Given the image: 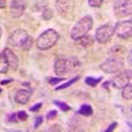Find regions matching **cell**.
<instances>
[{
    "instance_id": "obj_1",
    "label": "cell",
    "mask_w": 132,
    "mask_h": 132,
    "mask_svg": "<svg viewBox=\"0 0 132 132\" xmlns=\"http://www.w3.org/2000/svg\"><path fill=\"white\" fill-rule=\"evenodd\" d=\"M8 42L15 48H21L24 50L30 49V46L33 45V38L28 35V32L24 29H16L9 35Z\"/></svg>"
},
{
    "instance_id": "obj_2",
    "label": "cell",
    "mask_w": 132,
    "mask_h": 132,
    "mask_svg": "<svg viewBox=\"0 0 132 132\" xmlns=\"http://www.w3.org/2000/svg\"><path fill=\"white\" fill-rule=\"evenodd\" d=\"M81 66V62L78 58L75 57H65V58H60L54 63V73L60 77H63L69 73L75 71Z\"/></svg>"
},
{
    "instance_id": "obj_3",
    "label": "cell",
    "mask_w": 132,
    "mask_h": 132,
    "mask_svg": "<svg viewBox=\"0 0 132 132\" xmlns=\"http://www.w3.org/2000/svg\"><path fill=\"white\" fill-rule=\"evenodd\" d=\"M58 37H60L58 33L54 29H48L45 32H42V35L38 36V38L36 40V46L40 50H48L57 44Z\"/></svg>"
},
{
    "instance_id": "obj_4",
    "label": "cell",
    "mask_w": 132,
    "mask_h": 132,
    "mask_svg": "<svg viewBox=\"0 0 132 132\" xmlns=\"http://www.w3.org/2000/svg\"><path fill=\"white\" fill-rule=\"evenodd\" d=\"M91 28H93V19L90 16H85L73 27L71 33H70V37L73 40H75V41H78L81 37L87 35V32H89Z\"/></svg>"
},
{
    "instance_id": "obj_5",
    "label": "cell",
    "mask_w": 132,
    "mask_h": 132,
    "mask_svg": "<svg viewBox=\"0 0 132 132\" xmlns=\"http://www.w3.org/2000/svg\"><path fill=\"white\" fill-rule=\"evenodd\" d=\"M123 66H124V61L120 57H110L101 65V69L108 74H115V73L122 71Z\"/></svg>"
},
{
    "instance_id": "obj_6",
    "label": "cell",
    "mask_w": 132,
    "mask_h": 132,
    "mask_svg": "<svg viewBox=\"0 0 132 132\" xmlns=\"http://www.w3.org/2000/svg\"><path fill=\"white\" fill-rule=\"evenodd\" d=\"M114 12L119 17L129 16L132 12L131 0H115L114 2Z\"/></svg>"
},
{
    "instance_id": "obj_7",
    "label": "cell",
    "mask_w": 132,
    "mask_h": 132,
    "mask_svg": "<svg viewBox=\"0 0 132 132\" xmlns=\"http://www.w3.org/2000/svg\"><path fill=\"white\" fill-rule=\"evenodd\" d=\"M112 35H114V27L107 24V25H102L101 28H98V30L95 33V38H96L98 42L106 44L111 40Z\"/></svg>"
},
{
    "instance_id": "obj_8",
    "label": "cell",
    "mask_w": 132,
    "mask_h": 132,
    "mask_svg": "<svg viewBox=\"0 0 132 132\" xmlns=\"http://www.w3.org/2000/svg\"><path fill=\"white\" fill-rule=\"evenodd\" d=\"M114 33H116V36H119L120 38H129L131 35H132V23H131V20L118 23L116 27H114Z\"/></svg>"
},
{
    "instance_id": "obj_9",
    "label": "cell",
    "mask_w": 132,
    "mask_h": 132,
    "mask_svg": "<svg viewBox=\"0 0 132 132\" xmlns=\"http://www.w3.org/2000/svg\"><path fill=\"white\" fill-rule=\"evenodd\" d=\"M129 81H131V70H127V71H122L120 74H116L110 81V85H112L116 89H123L127 83H129Z\"/></svg>"
},
{
    "instance_id": "obj_10",
    "label": "cell",
    "mask_w": 132,
    "mask_h": 132,
    "mask_svg": "<svg viewBox=\"0 0 132 132\" xmlns=\"http://www.w3.org/2000/svg\"><path fill=\"white\" fill-rule=\"evenodd\" d=\"M25 8H27L25 0H11V3H9V13H11L12 17H20V16H23Z\"/></svg>"
},
{
    "instance_id": "obj_11",
    "label": "cell",
    "mask_w": 132,
    "mask_h": 132,
    "mask_svg": "<svg viewBox=\"0 0 132 132\" xmlns=\"http://www.w3.org/2000/svg\"><path fill=\"white\" fill-rule=\"evenodd\" d=\"M30 95H32L30 89H20V90L16 91L15 101H16V103H19V104H25V103L29 102Z\"/></svg>"
},
{
    "instance_id": "obj_12",
    "label": "cell",
    "mask_w": 132,
    "mask_h": 132,
    "mask_svg": "<svg viewBox=\"0 0 132 132\" xmlns=\"http://www.w3.org/2000/svg\"><path fill=\"white\" fill-rule=\"evenodd\" d=\"M3 54H4L5 58H7V62L9 65V68L12 69V70L17 69V66H19V58L16 57V54L11 50L9 48H5L4 52H3Z\"/></svg>"
},
{
    "instance_id": "obj_13",
    "label": "cell",
    "mask_w": 132,
    "mask_h": 132,
    "mask_svg": "<svg viewBox=\"0 0 132 132\" xmlns=\"http://www.w3.org/2000/svg\"><path fill=\"white\" fill-rule=\"evenodd\" d=\"M56 8L60 15H65L70 9V0H57Z\"/></svg>"
},
{
    "instance_id": "obj_14",
    "label": "cell",
    "mask_w": 132,
    "mask_h": 132,
    "mask_svg": "<svg viewBox=\"0 0 132 132\" xmlns=\"http://www.w3.org/2000/svg\"><path fill=\"white\" fill-rule=\"evenodd\" d=\"M8 70H9V65L7 62V58L3 53H0V73L5 74Z\"/></svg>"
},
{
    "instance_id": "obj_15",
    "label": "cell",
    "mask_w": 132,
    "mask_h": 132,
    "mask_svg": "<svg viewBox=\"0 0 132 132\" xmlns=\"http://www.w3.org/2000/svg\"><path fill=\"white\" fill-rule=\"evenodd\" d=\"M122 95H123L124 99H127V101H129V99L132 98V86H131V83H127V85L123 87Z\"/></svg>"
},
{
    "instance_id": "obj_16",
    "label": "cell",
    "mask_w": 132,
    "mask_h": 132,
    "mask_svg": "<svg viewBox=\"0 0 132 132\" xmlns=\"http://www.w3.org/2000/svg\"><path fill=\"white\" fill-rule=\"evenodd\" d=\"M79 45L81 46H90V45H93V42H94V38L93 37H89V36H87V35H85L83 37H81L79 40Z\"/></svg>"
},
{
    "instance_id": "obj_17",
    "label": "cell",
    "mask_w": 132,
    "mask_h": 132,
    "mask_svg": "<svg viewBox=\"0 0 132 132\" xmlns=\"http://www.w3.org/2000/svg\"><path fill=\"white\" fill-rule=\"evenodd\" d=\"M81 115H85V116H91L93 115V107L90 104H83L81 108H79V111H78Z\"/></svg>"
},
{
    "instance_id": "obj_18",
    "label": "cell",
    "mask_w": 132,
    "mask_h": 132,
    "mask_svg": "<svg viewBox=\"0 0 132 132\" xmlns=\"http://www.w3.org/2000/svg\"><path fill=\"white\" fill-rule=\"evenodd\" d=\"M78 79H79V77H75V78H71L70 81H68L66 83H63V85H61V86H57V87H56V90H57V91H60V90H63V89H68V87H69L70 85H73L74 82H77Z\"/></svg>"
},
{
    "instance_id": "obj_19",
    "label": "cell",
    "mask_w": 132,
    "mask_h": 132,
    "mask_svg": "<svg viewBox=\"0 0 132 132\" xmlns=\"http://www.w3.org/2000/svg\"><path fill=\"white\" fill-rule=\"evenodd\" d=\"M102 81V78H93V77H87V78L85 79V82H86V85H89V86H91V87H94V86H96L99 82Z\"/></svg>"
},
{
    "instance_id": "obj_20",
    "label": "cell",
    "mask_w": 132,
    "mask_h": 132,
    "mask_svg": "<svg viewBox=\"0 0 132 132\" xmlns=\"http://www.w3.org/2000/svg\"><path fill=\"white\" fill-rule=\"evenodd\" d=\"M54 104H57L62 111H69L70 110V106H68L66 103H63V102H60V101H54Z\"/></svg>"
},
{
    "instance_id": "obj_21",
    "label": "cell",
    "mask_w": 132,
    "mask_h": 132,
    "mask_svg": "<svg viewBox=\"0 0 132 132\" xmlns=\"http://www.w3.org/2000/svg\"><path fill=\"white\" fill-rule=\"evenodd\" d=\"M89 4L94 8H99L103 4V0H89Z\"/></svg>"
},
{
    "instance_id": "obj_22",
    "label": "cell",
    "mask_w": 132,
    "mask_h": 132,
    "mask_svg": "<svg viewBox=\"0 0 132 132\" xmlns=\"http://www.w3.org/2000/svg\"><path fill=\"white\" fill-rule=\"evenodd\" d=\"M62 81H63L62 77H60V78H49V79H48V82H49L50 85H58V83H61Z\"/></svg>"
},
{
    "instance_id": "obj_23",
    "label": "cell",
    "mask_w": 132,
    "mask_h": 132,
    "mask_svg": "<svg viewBox=\"0 0 132 132\" xmlns=\"http://www.w3.org/2000/svg\"><path fill=\"white\" fill-rule=\"evenodd\" d=\"M56 116H57V111H56V110H50V111L46 114V119H49V120L54 119Z\"/></svg>"
},
{
    "instance_id": "obj_24",
    "label": "cell",
    "mask_w": 132,
    "mask_h": 132,
    "mask_svg": "<svg viewBox=\"0 0 132 132\" xmlns=\"http://www.w3.org/2000/svg\"><path fill=\"white\" fill-rule=\"evenodd\" d=\"M16 115H17V119H19V120H27V118H28L25 111H19Z\"/></svg>"
},
{
    "instance_id": "obj_25",
    "label": "cell",
    "mask_w": 132,
    "mask_h": 132,
    "mask_svg": "<svg viewBox=\"0 0 132 132\" xmlns=\"http://www.w3.org/2000/svg\"><path fill=\"white\" fill-rule=\"evenodd\" d=\"M17 115L16 114H11V115H8V118H7V122H11V123H15V122H17Z\"/></svg>"
},
{
    "instance_id": "obj_26",
    "label": "cell",
    "mask_w": 132,
    "mask_h": 132,
    "mask_svg": "<svg viewBox=\"0 0 132 132\" xmlns=\"http://www.w3.org/2000/svg\"><path fill=\"white\" fill-rule=\"evenodd\" d=\"M42 122H44V118H42V116H37L36 120H35V128L40 127V124H41Z\"/></svg>"
},
{
    "instance_id": "obj_27",
    "label": "cell",
    "mask_w": 132,
    "mask_h": 132,
    "mask_svg": "<svg viewBox=\"0 0 132 132\" xmlns=\"http://www.w3.org/2000/svg\"><path fill=\"white\" fill-rule=\"evenodd\" d=\"M41 107H42V103H37V104H35V106L30 107V111H32V112H37Z\"/></svg>"
},
{
    "instance_id": "obj_28",
    "label": "cell",
    "mask_w": 132,
    "mask_h": 132,
    "mask_svg": "<svg viewBox=\"0 0 132 132\" xmlns=\"http://www.w3.org/2000/svg\"><path fill=\"white\" fill-rule=\"evenodd\" d=\"M50 17H52V11H50V9H45V13H44V19L49 20Z\"/></svg>"
},
{
    "instance_id": "obj_29",
    "label": "cell",
    "mask_w": 132,
    "mask_h": 132,
    "mask_svg": "<svg viewBox=\"0 0 132 132\" xmlns=\"http://www.w3.org/2000/svg\"><path fill=\"white\" fill-rule=\"evenodd\" d=\"M116 127H118V124H116V123H111V124H110V127H108L106 131H107V132H110V131H114Z\"/></svg>"
},
{
    "instance_id": "obj_30",
    "label": "cell",
    "mask_w": 132,
    "mask_h": 132,
    "mask_svg": "<svg viewBox=\"0 0 132 132\" xmlns=\"http://www.w3.org/2000/svg\"><path fill=\"white\" fill-rule=\"evenodd\" d=\"M5 7V0H0V8H4Z\"/></svg>"
},
{
    "instance_id": "obj_31",
    "label": "cell",
    "mask_w": 132,
    "mask_h": 132,
    "mask_svg": "<svg viewBox=\"0 0 132 132\" xmlns=\"http://www.w3.org/2000/svg\"><path fill=\"white\" fill-rule=\"evenodd\" d=\"M11 81H12V79H5V81H3V82H2V85H7V83H9Z\"/></svg>"
},
{
    "instance_id": "obj_32",
    "label": "cell",
    "mask_w": 132,
    "mask_h": 132,
    "mask_svg": "<svg viewBox=\"0 0 132 132\" xmlns=\"http://www.w3.org/2000/svg\"><path fill=\"white\" fill-rule=\"evenodd\" d=\"M108 85H110V82H104L103 83V87H104V89H108Z\"/></svg>"
},
{
    "instance_id": "obj_33",
    "label": "cell",
    "mask_w": 132,
    "mask_h": 132,
    "mask_svg": "<svg viewBox=\"0 0 132 132\" xmlns=\"http://www.w3.org/2000/svg\"><path fill=\"white\" fill-rule=\"evenodd\" d=\"M2 33H3V30H2V28H0V37H2Z\"/></svg>"
},
{
    "instance_id": "obj_34",
    "label": "cell",
    "mask_w": 132,
    "mask_h": 132,
    "mask_svg": "<svg viewBox=\"0 0 132 132\" xmlns=\"http://www.w3.org/2000/svg\"><path fill=\"white\" fill-rule=\"evenodd\" d=\"M0 93H2V90H0Z\"/></svg>"
}]
</instances>
